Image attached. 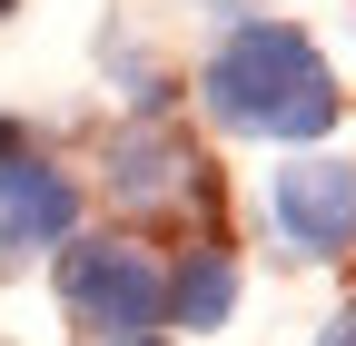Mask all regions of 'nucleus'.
<instances>
[{"label":"nucleus","instance_id":"nucleus-7","mask_svg":"<svg viewBox=\"0 0 356 346\" xmlns=\"http://www.w3.org/2000/svg\"><path fill=\"white\" fill-rule=\"evenodd\" d=\"M317 346H356V297H346V307H337V317L317 327Z\"/></svg>","mask_w":356,"mask_h":346},{"label":"nucleus","instance_id":"nucleus-3","mask_svg":"<svg viewBox=\"0 0 356 346\" xmlns=\"http://www.w3.org/2000/svg\"><path fill=\"white\" fill-rule=\"evenodd\" d=\"M70 238H79V179L20 149L0 168V277L30 267V257H60Z\"/></svg>","mask_w":356,"mask_h":346},{"label":"nucleus","instance_id":"nucleus-4","mask_svg":"<svg viewBox=\"0 0 356 346\" xmlns=\"http://www.w3.org/2000/svg\"><path fill=\"white\" fill-rule=\"evenodd\" d=\"M267 208H277V228L297 238V257H346L356 247V158H327V149L287 158L277 188H267Z\"/></svg>","mask_w":356,"mask_h":346},{"label":"nucleus","instance_id":"nucleus-10","mask_svg":"<svg viewBox=\"0 0 356 346\" xmlns=\"http://www.w3.org/2000/svg\"><path fill=\"white\" fill-rule=\"evenodd\" d=\"M0 10H10V0H0Z\"/></svg>","mask_w":356,"mask_h":346},{"label":"nucleus","instance_id":"nucleus-2","mask_svg":"<svg viewBox=\"0 0 356 346\" xmlns=\"http://www.w3.org/2000/svg\"><path fill=\"white\" fill-rule=\"evenodd\" d=\"M60 297H70V317L89 336H159L168 327V267L149 247H129V238H70L60 247Z\"/></svg>","mask_w":356,"mask_h":346},{"label":"nucleus","instance_id":"nucleus-8","mask_svg":"<svg viewBox=\"0 0 356 346\" xmlns=\"http://www.w3.org/2000/svg\"><path fill=\"white\" fill-rule=\"evenodd\" d=\"M20 149H30V129H20V119H10V109H0V168H10V158H20Z\"/></svg>","mask_w":356,"mask_h":346},{"label":"nucleus","instance_id":"nucleus-5","mask_svg":"<svg viewBox=\"0 0 356 346\" xmlns=\"http://www.w3.org/2000/svg\"><path fill=\"white\" fill-rule=\"evenodd\" d=\"M188 188H198V149L178 139V129L139 119V129H119V139H109V198L159 208V198H188Z\"/></svg>","mask_w":356,"mask_h":346},{"label":"nucleus","instance_id":"nucleus-9","mask_svg":"<svg viewBox=\"0 0 356 346\" xmlns=\"http://www.w3.org/2000/svg\"><path fill=\"white\" fill-rule=\"evenodd\" d=\"M129 346H168V336H129Z\"/></svg>","mask_w":356,"mask_h":346},{"label":"nucleus","instance_id":"nucleus-6","mask_svg":"<svg viewBox=\"0 0 356 346\" xmlns=\"http://www.w3.org/2000/svg\"><path fill=\"white\" fill-rule=\"evenodd\" d=\"M228 307H238V267H228V247H188L168 267V317L188 327V336H208V327H228Z\"/></svg>","mask_w":356,"mask_h":346},{"label":"nucleus","instance_id":"nucleus-1","mask_svg":"<svg viewBox=\"0 0 356 346\" xmlns=\"http://www.w3.org/2000/svg\"><path fill=\"white\" fill-rule=\"evenodd\" d=\"M198 99L218 129H248V139H327L337 129V69L317 60V40H307L297 20H238L228 40L208 50L198 69Z\"/></svg>","mask_w":356,"mask_h":346}]
</instances>
